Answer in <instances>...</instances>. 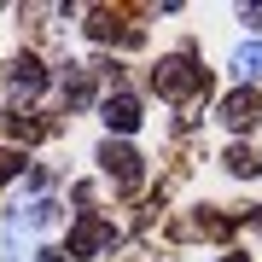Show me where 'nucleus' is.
I'll return each instance as SVG.
<instances>
[{"instance_id": "f257e3e1", "label": "nucleus", "mask_w": 262, "mask_h": 262, "mask_svg": "<svg viewBox=\"0 0 262 262\" xmlns=\"http://www.w3.org/2000/svg\"><path fill=\"white\" fill-rule=\"evenodd\" d=\"M151 88H158V99H192V94L210 88V76L192 64V53H175V58H163L151 70Z\"/></svg>"}, {"instance_id": "f03ea898", "label": "nucleus", "mask_w": 262, "mask_h": 262, "mask_svg": "<svg viewBox=\"0 0 262 262\" xmlns=\"http://www.w3.org/2000/svg\"><path fill=\"white\" fill-rule=\"evenodd\" d=\"M6 88H12V99H35L41 88H47V70H41V58L18 53V58L6 64Z\"/></svg>"}, {"instance_id": "7ed1b4c3", "label": "nucleus", "mask_w": 262, "mask_h": 262, "mask_svg": "<svg viewBox=\"0 0 262 262\" xmlns=\"http://www.w3.org/2000/svg\"><path fill=\"white\" fill-rule=\"evenodd\" d=\"M99 163H105V175H117V187H140V151H134V146H111V140H105L99 146Z\"/></svg>"}, {"instance_id": "20e7f679", "label": "nucleus", "mask_w": 262, "mask_h": 262, "mask_svg": "<svg viewBox=\"0 0 262 262\" xmlns=\"http://www.w3.org/2000/svg\"><path fill=\"white\" fill-rule=\"evenodd\" d=\"M222 122H227V128H256V122H262V94H256V88L227 94L222 99Z\"/></svg>"}, {"instance_id": "39448f33", "label": "nucleus", "mask_w": 262, "mask_h": 262, "mask_svg": "<svg viewBox=\"0 0 262 262\" xmlns=\"http://www.w3.org/2000/svg\"><path fill=\"white\" fill-rule=\"evenodd\" d=\"M105 245H111V227L88 215V222L70 227V245H64V251H70V256H94V251H105Z\"/></svg>"}, {"instance_id": "423d86ee", "label": "nucleus", "mask_w": 262, "mask_h": 262, "mask_svg": "<svg viewBox=\"0 0 262 262\" xmlns=\"http://www.w3.org/2000/svg\"><path fill=\"white\" fill-rule=\"evenodd\" d=\"M105 122H111L117 134H134V128H140V99H134V94H122V88H117V94L105 99Z\"/></svg>"}, {"instance_id": "0eeeda50", "label": "nucleus", "mask_w": 262, "mask_h": 262, "mask_svg": "<svg viewBox=\"0 0 262 262\" xmlns=\"http://www.w3.org/2000/svg\"><path fill=\"white\" fill-rule=\"evenodd\" d=\"M58 88H64V105H88V99H94V82H88L82 64H64V70H58Z\"/></svg>"}, {"instance_id": "6e6552de", "label": "nucleus", "mask_w": 262, "mask_h": 262, "mask_svg": "<svg viewBox=\"0 0 262 262\" xmlns=\"http://www.w3.org/2000/svg\"><path fill=\"white\" fill-rule=\"evenodd\" d=\"M6 134H12V140H24V146H35V140H47V134H53V122H35V117H12V122H6Z\"/></svg>"}, {"instance_id": "1a4fd4ad", "label": "nucleus", "mask_w": 262, "mask_h": 262, "mask_svg": "<svg viewBox=\"0 0 262 262\" xmlns=\"http://www.w3.org/2000/svg\"><path fill=\"white\" fill-rule=\"evenodd\" d=\"M233 70L245 76V82H256V76H262V41H245V47L233 53Z\"/></svg>"}, {"instance_id": "9d476101", "label": "nucleus", "mask_w": 262, "mask_h": 262, "mask_svg": "<svg viewBox=\"0 0 262 262\" xmlns=\"http://www.w3.org/2000/svg\"><path fill=\"white\" fill-rule=\"evenodd\" d=\"M88 35H94V41H111V35H122V29H117V18H105V12H94V24H88Z\"/></svg>"}, {"instance_id": "9b49d317", "label": "nucleus", "mask_w": 262, "mask_h": 262, "mask_svg": "<svg viewBox=\"0 0 262 262\" xmlns=\"http://www.w3.org/2000/svg\"><path fill=\"white\" fill-rule=\"evenodd\" d=\"M12 175H24V151H0V181H12Z\"/></svg>"}, {"instance_id": "f8f14e48", "label": "nucleus", "mask_w": 262, "mask_h": 262, "mask_svg": "<svg viewBox=\"0 0 262 262\" xmlns=\"http://www.w3.org/2000/svg\"><path fill=\"white\" fill-rule=\"evenodd\" d=\"M245 24H262V12H251V6H245Z\"/></svg>"}, {"instance_id": "ddd939ff", "label": "nucleus", "mask_w": 262, "mask_h": 262, "mask_svg": "<svg viewBox=\"0 0 262 262\" xmlns=\"http://www.w3.org/2000/svg\"><path fill=\"white\" fill-rule=\"evenodd\" d=\"M227 262H251V256H227Z\"/></svg>"}]
</instances>
